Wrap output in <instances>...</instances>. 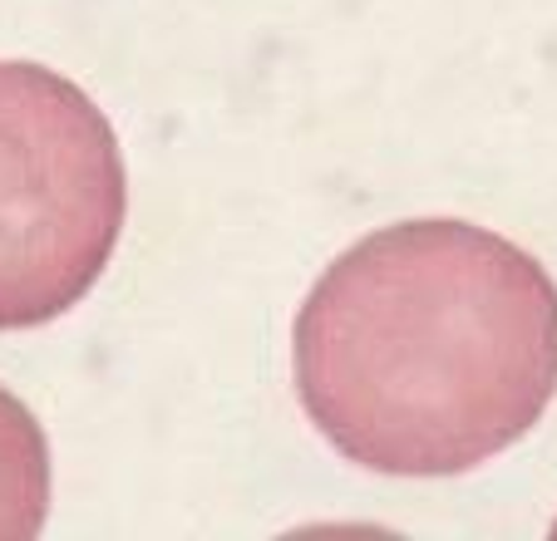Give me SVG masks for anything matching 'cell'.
I'll list each match as a JSON object with an SVG mask.
<instances>
[{
  "label": "cell",
  "instance_id": "6da1fadb",
  "mask_svg": "<svg viewBox=\"0 0 557 541\" xmlns=\"http://www.w3.org/2000/svg\"><path fill=\"white\" fill-rule=\"evenodd\" d=\"M296 394L341 458L454 478L528 433L557 394V286L473 222L380 227L341 251L292 330Z\"/></svg>",
  "mask_w": 557,
  "mask_h": 541
},
{
  "label": "cell",
  "instance_id": "7a4b0ae2",
  "mask_svg": "<svg viewBox=\"0 0 557 541\" xmlns=\"http://www.w3.org/2000/svg\"><path fill=\"white\" fill-rule=\"evenodd\" d=\"M124 212V158L104 109L45 64L0 60V330L85 301Z\"/></svg>",
  "mask_w": 557,
  "mask_h": 541
},
{
  "label": "cell",
  "instance_id": "3957f363",
  "mask_svg": "<svg viewBox=\"0 0 557 541\" xmlns=\"http://www.w3.org/2000/svg\"><path fill=\"white\" fill-rule=\"evenodd\" d=\"M50 512V448L35 414L0 389V537H35Z\"/></svg>",
  "mask_w": 557,
  "mask_h": 541
}]
</instances>
